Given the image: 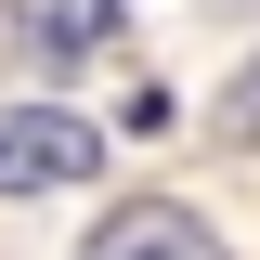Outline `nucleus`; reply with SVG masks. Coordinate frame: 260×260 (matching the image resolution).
<instances>
[{"label":"nucleus","mask_w":260,"mask_h":260,"mask_svg":"<svg viewBox=\"0 0 260 260\" xmlns=\"http://www.w3.org/2000/svg\"><path fill=\"white\" fill-rule=\"evenodd\" d=\"M104 169V130L65 104H0V195H78Z\"/></svg>","instance_id":"1"},{"label":"nucleus","mask_w":260,"mask_h":260,"mask_svg":"<svg viewBox=\"0 0 260 260\" xmlns=\"http://www.w3.org/2000/svg\"><path fill=\"white\" fill-rule=\"evenodd\" d=\"M221 130H234V143H260V65H247V78L221 91Z\"/></svg>","instance_id":"4"},{"label":"nucleus","mask_w":260,"mask_h":260,"mask_svg":"<svg viewBox=\"0 0 260 260\" xmlns=\"http://www.w3.org/2000/svg\"><path fill=\"white\" fill-rule=\"evenodd\" d=\"M117 13H130V0H26L39 52H91V39H117Z\"/></svg>","instance_id":"3"},{"label":"nucleus","mask_w":260,"mask_h":260,"mask_svg":"<svg viewBox=\"0 0 260 260\" xmlns=\"http://www.w3.org/2000/svg\"><path fill=\"white\" fill-rule=\"evenodd\" d=\"M78 260H221V234L195 221V208H169V195H143V208H117Z\"/></svg>","instance_id":"2"}]
</instances>
